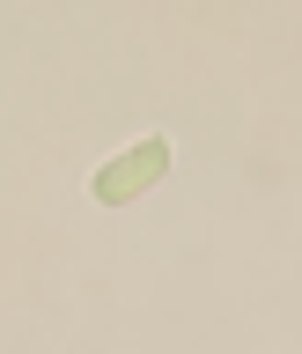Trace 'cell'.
Listing matches in <instances>:
<instances>
[{"instance_id":"cell-1","label":"cell","mask_w":302,"mask_h":354,"mask_svg":"<svg viewBox=\"0 0 302 354\" xmlns=\"http://www.w3.org/2000/svg\"><path fill=\"white\" fill-rule=\"evenodd\" d=\"M162 177H170V140H162V133H148V140H133L126 155L96 162V177H88V199H96V207H133V199L155 192Z\"/></svg>"}]
</instances>
